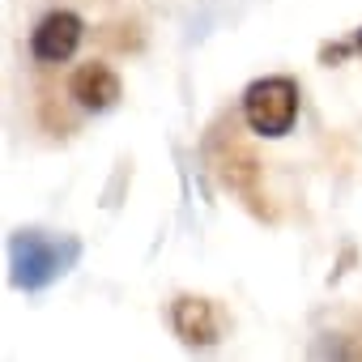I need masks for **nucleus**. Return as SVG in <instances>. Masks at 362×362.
<instances>
[{
  "instance_id": "1",
  "label": "nucleus",
  "mask_w": 362,
  "mask_h": 362,
  "mask_svg": "<svg viewBox=\"0 0 362 362\" xmlns=\"http://www.w3.org/2000/svg\"><path fill=\"white\" fill-rule=\"evenodd\" d=\"M73 260H77V239L60 243L43 230H18L9 239V269H13V286H22V290H43Z\"/></svg>"
},
{
  "instance_id": "4",
  "label": "nucleus",
  "mask_w": 362,
  "mask_h": 362,
  "mask_svg": "<svg viewBox=\"0 0 362 362\" xmlns=\"http://www.w3.org/2000/svg\"><path fill=\"white\" fill-rule=\"evenodd\" d=\"M69 98L86 111V115H103V111H111L119 98H124V81H119V73L111 69V64H103V60H86V64H77L73 73H69Z\"/></svg>"
},
{
  "instance_id": "5",
  "label": "nucleus",
  "mask_w": 362,
  "mask_h": 362,
  "mask_svg": "<svg viewBox=\"0 0 362 362\" xmlns=\"http://www.w3.org/2000/svg\"><path fill=\"white\" fill-rule=\"evenodd\" d=\"M170 328L184 345H218L222 341V315L209 298L179 294L170 303Z\"/></svg>"
},
{
  "instance_id": "2",
  "label": "nucleus",
  "mask_w": 362,
  "mask_h": 362,
  "mask_svg": "<svg viewBox=\"0 0 362 362\" xmlns=\"http://www.w3.org/2000/svg\"><path fill=\"white\" fill-rule=\"evenodd\" d=\"M243 119L256 136H286L298 119V81L260 77L243 90Z\"/></svg>"
},
{
  "instance_id": "3",
  "label": "nucleus",
  "mask_w": 362,
  "mask_h": 362,
  "mask_svg": "<svg viewBox=\"0 0 362 362\" xmlns=\"http://www.w3.org/2000/svg\"><path fill=\"white\" fill-rule=\"evenodd\" d=\"M81 39H86V22H81V13H73V9H52V13H43L39 22H35V30H30V56L39 60V64H69L73 56H77V47H81Z\"/></svg>"
},
{
  "instance_id": "6",
  "label": "nucleus",
  "mask_w": 362,
  "mask_h": 362,
  "mask_svg": "<svg viewBox=\"0 0 362 362\" xmlns=\"http://www.w3.org/2000/svg\"><path fill=\"white\" fill-rule=\"evenodd\" d=\"M349 52H354V43H337V47H324V52H320V60H328V64H332V60H345Z\"/></svg>"
},
{
  "instance_id": "7",
  "label": "nucleus",
  "mask_w": 362,
  "mask_h": 362,
  "mask_svg": "<svg viewBox=\"0 0 362 362\" xmlns=\"http://www.w3.org/2000/svg\"><path fill=\"white\" fill-rule=\"evenodd\" d=\"M354 52H362V30H354Z\"/></svg>"
}]
</instances>
